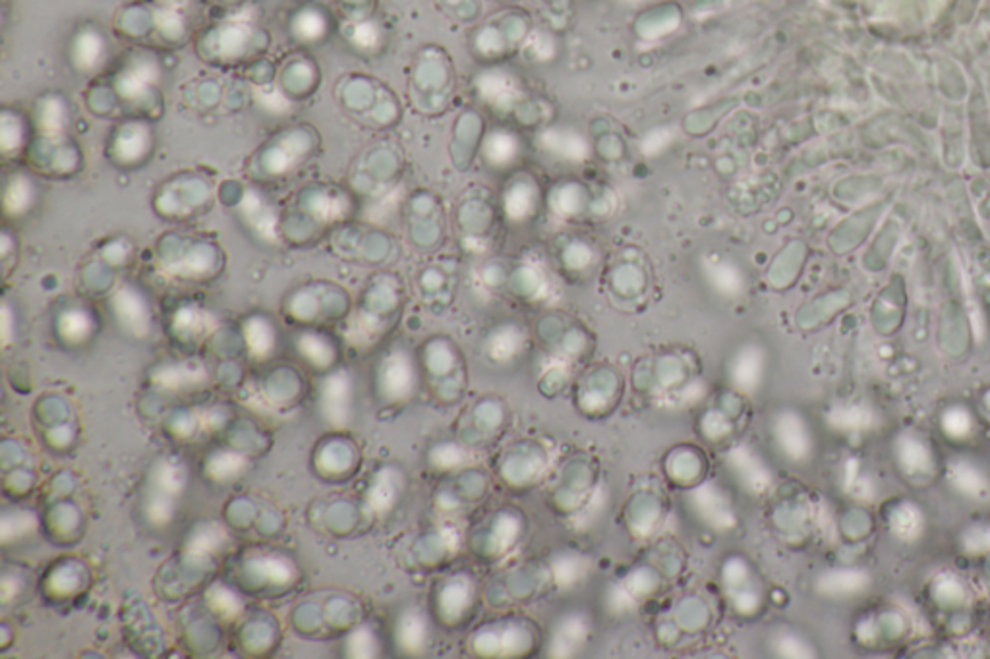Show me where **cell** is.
I'll use <instances>...</instances> for the list:
<instances>
[{"label":"cell","mask_w":990,"mask_h":659,"mask_svg":"<svg viewBox=\"0 0 990 659\" xmlns=\"http://www.w3.org/2000/svg\"><path fill=\"white\" fill-rule=\"evenodd\" d=\"M942 428L948 431V435H952V437H967L973 428L971 414L965 408H958V406L950 408L942 416Z\"/></svg>","instance_id":"d6986e66"},{"label":"cell","mask_w":990,"mask_h":659,"mask_svg":"<svg viewBox=\"0 0 990 659\" xmlns=\"http://www.w3.org/2000/svg\"><path fill=\"white\" fill-rule=\"evenodd\" d=\"M892 528H894L900 536H903V538H907V536H915V532L921 528V520H919V515L915 513V509H911V507H903V509L898 511L896 520L892 522Z\"/></svg>","instance_id":"ffe728a7"},{"label":"cell","mask_w":990,"mask_h":659,"mask_svg":"<svg viewBox=\"0 0 990 659\" xmlns=\"http://www.w3.org/2000/svg\"><path fill=\"white\" fill-rule=\"evenodd\" d=\"M246 341L252 352L263 358L275 348V331L265 319H252L246 325Z\"/></svg>","instance_id":"2e32d148"},{"label":"cell","mask_w":990,"mask_h":659,"mask_svg":"<svg viewBox=\"0 0 990 659\" xmlns=\"http://www.w3.org/2000/svg\"><path fill=\"white\" fill-rule=\"evenodd\" d=\"M115 312L122 327L126 325L132 331H144L149 323V312L142 296H138L132 288H122L115 300Z\"/></svg>","instance_id":"30bf717a"},{"label":"cell","mask_w":990,"mask_h":659,"mask_svg":"<svg viewBox=\"0 0 990 659\" xmlns=\"http://www.w3.org/2000/svg\"><path fill=\"white\" fill-rule=\"evenodd\" d=\"M33 196H35V188H33L31 180H28L26 176H14L8 182L6 194H4L6 211L12 215L26 213L33 203Z\"/></svg>","instance_id":"5bb4252c"},{"label":"cell","mask_w":990,"mask_h":659,"mask_svg":"<svg viewBox=\"0 0 990 659\" xmlns=\"http://www.w3.org/2000/svg\"><path fill=\"white\" fill-rule=\"evenodd\" d=\"M691 495H693L691 497L693 499V513L699 516L700 522H704L712 528H722V526L731 524L733 515H731L728 501L722 497V493H718L712 486H702Z\"/></svg>","instance_id":"52a82bcc"},{"label":"cell","mask_w":990,"mask_h":659,"mask_svg":"<svg viewBox=\"0 0 990 659\" xmlns=\"http://www.w3.org/2000/svg\"><path fill=\"white\" fill-rule=\"evenodd\" d=\"M209 468H211L213 478H221L225 482L233 480L234 482V478L240 476L244 470V460L234 453H221L209 464Z\"/></svg>","instance_id":"ac0fdd59"},{"label":"cell","mask_w":990,"mask_h":659,"mask_svg":"<svg viewBox=\"0 0 990 659\" xmlns=\"http://www.w3.org/2000/svg\"><path fill=\"white\" fill-rule=\"evenodd\" d=\"M704 269H706L708 283L718 294H722L726 298H735L743 292V287H745L743 273L731 261H726V259L708 261Z\"/></svg>","instance_id":"ba28073f"},{"label":"cell","mask_w":990,"mask_h":659,"mask_svg":"<svg viewBox=\"0 0 990 659\" xmlns=\"http://www.w3.org/2000/svg\"><path fill=\"white\" fill-rule=\"evenodd\" d=\"M726 466L729 476L737 482V486L753 495H760L772 480L768 466L751 447H735L729 453Z\"/></svg>","instance_id":"277c9868"},{"label":"cell","mask_w":990,"mask_h":659,"mask_svg":"<svg viewBox=\"0 0 990 659\" xmlns=\"http://www.w3.org/2000/svg\"><path fill=\"white\" fill-rule=\"evenodd\" d=\"M188 488L186 470L173 459L157 460L147 478L144 513L153 528H165L173 522L176 503Z\"/></svg>","instance_id":"6da1fadb"},{"label":"cell","mask_w":990,"mask_h":659,"mask_svg":"<svg viewBox=\"0 0 990 659\" xmlns=\"http://www.w3.org/2000/svg\"><path fill=\"white\" fill-rule=\"evenodd\" d=\"M772 437L778 451L787 460L801 464L811 457L813 437L807 422L795 412H782L772 424Z\"/></svg>","instance_id":"3957f363"},{"label":"cell","mask_w":990,"mask_h":659,"mask_svg":"<svg viewBox=\"0 0 990 659\" xmlns=\"http://www.w3.org/2000/svg\"><path fill=\"white\" fill-rule=\"evenodd\" d=\"M729 383L743 393H755L764 377V358L757 348H743L729 366Z\"/></svg>","instance_id":"8992f818"},{"label":"cell","mask_w":990,"mask_h":659,"mask_svg":"<svg viewBox=\"0 0 990 659\" xmlns=\"http://www.w3.org/2000/svg\"><path fill=\"white\" fill-rule=\"evenodd\" d=\"M378 638L374 631H370L368 627H360L356 631L352 632L347 640V650H349V656H354V658H372V656H378Z\"/></svg>","instance_id":"e0dca14e"},{"label":"cell","mask_w":990,"mask_h":659,"mask_svg":"<svg viewBox=\"0 0 990 659\" xmlns=\"http://www.w3.org/2000/svg\"><path fill=\"white\" fill-rule=\"evenodd\" d=\"M318 410L327 426L337 430L349 428L358 414V389L350 373H329L321 381Z\"/></svg>","instance_id":"7a4b0ae2"},{"label":"cell","mask_w":990,"mask_h":659,"mask_svg":"<svg viewBox=\"0 0 990 659\" xmlns=\"http://www.w3.org/2000/svg\"><path fill=\"white\" fill-rule=\"evenodd\" d=\"M95 329V319L84 308H70L59 316L57 331L59 337L68 344H82L88 341Z\"/></svg>","instance_id":"8fae6325"},{"label":"cell","mask_w":990,"mask_h":659,"mask_svg":"<svg viewBox=\"0 0 990 659\" xmlns=\"http://www.w3.org/2000/svg\"><path fill=\"white\" fill-rule=\"evenodd\" d=\"M379 391L393 401L407 399L414 387V370L405 354H391L379 368Z\"/></svg>","instance_id":"5b68a950"},{"label":"cell","mask_w":990,"mask_h":659,"mask_svg":"<svg viewBox=\"0 0 990 659\" xmlns=\"http://www.w3.org/2000/svg\"><path fill=\"white\" fill-rule=\"evenodd\" d=\"M952 484L958 491L965 493L967 497H985L989 482L987 478L973 466H965V462H958L952 472Z\"/></svg>","instance_id":"9a60e30c"},{"label":"cell","mask_w":990,"mask_h":659,"mask_svg":"<svg viewBox=\"0 0 990 659\" xmlns=\"http://www.w3.org/2000/svg\"><path fill=\"white\" fill-rule=\"evenodd\" d=\"M105 55H107V43L99 33L89 29L78 35L72 51L76 68H80L82 72H95L97 68H101Z\"/></svg>","instance_id":"9c48e42d"},{"label":"cell","mask_w":990,"mask_h":659,"mask_svg":"<svg viewBox=\"0 0 990 659\" xmlns=\"http://www.w3.org/2000/svg\"><path fill=\"white\" fill-rule=\"evenodd\" d=\"M397 640L403 650L420 652L426 642V625L418 613H405L397 625Z\"/></svg>","instance_id":"4fadbf2b"},{"label":"cell","mask_w":990,"mask_h":659,"mask_svg":"<svg viewBox=\"0 0 990 659\" xmlns=\"http://www.w3.org/2000/svg\"><path fill=\"white\" fill-rule=\"evenodd\" d=\"M902 459L905 462L903 466H911V462H915L913 464V470H919V468H923V464H919V462H927V451H925V447L921 443L907 441L903 445Z\"/></svg>","instance_id":"44dd1931"},{"label":"cell","mask_w":990,"mask_h":659,"mask_svg":"<svg viewBox=\"0 0 990 659\" xmlns=\"http://www.w3.org/2000/svg\"><path fill=\"white\" fill-rule=\"evenodd\" d=\"M292 33L302 43H318L327 35V18L316 8H304L292 18Z\"/></svg>","instance_id":"7c38bea8"}]
</instances>
